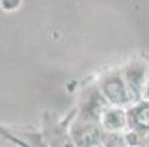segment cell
Returning a JSON list of instances; mask_svg holds the SVG:
<instances>
[{"mask_svg": "<svg viewBox=\"0 0 149 147\" xmlns=\"http://www.w3.org/2000/svg\"><path fill=\"white\" fill-rule=\"evenodd\" d=\"M143 100H149V81L146 82L145 90H143Z\"/></svg>", "mask_w": 149, "mask_h": 147, "instance_id": "obj_7", "label": "cell"}, {"mask_svg": "<svg viewBox=\"0 0 149 147\" xmlns=\"http://www.w3.org/2000/svg\"><path fill=\"white\" fill-rule=\"evenodd\" d=\"M21 5V0H2V8L5 10H13Z\"/></svg>", "mask_w": 149, "mask_h": 147, "instance_id": "obj_6", "label": "cell"}, {"mask_svg": "<svg viewBox=\"0 0 149 147\" xmlns=\"http://www.w3.org/2000/svg\"><path fill=\"white\" fill-rule=\"evenodd\" d=\"M103 131L97 124L84 121L75 122L71 128V138L75 147H93L95 144L102 143Z\"/></svg>", "mask_w": 149, "mask_h": 147, "instance_id": "obj_2", "label": "cell"}, {"mask_svg": "<svg viewBox=\"0 0 149 147\" xmlns=\"http://www.w3.org/2000/svg\"><path fill=\"white\" fill-rule=\"evenodd\" d=\"M102 144H103V147H129V144L125 141L124 131H120V133L103 131Z\"/></svg>", "mask_w": 149, "mask_h": 147, "instance_id": "obj_5", "label": "cell"}, {"mask_svg": "<svg viewBox=\"0 0 149 147\" xmlns=\"http://www.w3.org/2000/svg\"><path fill=\"white\" fill-rule=\"evenodd\" d=\"M127 130H133L140 135L149 134V100H140L127 109Z\"/></svg>", "mask_w": 149, "mask_h": 147, "instance_id": "obj_3", "label": "cell"}, {"mask_svg": "<svg viewBox=\"0 0 149 147\" xmlns=\"http://www.w3.org/2000/svg\"><path fill=\"white\" fill-rule=\"evenodd\" d=\"M100 91L103 99L109 104L120 108H127L133 104L129 87H127L123 74H111L105 77L100 84Z\"/></svg>", "mask_w": 149, "mask_h": 147, "instance_id": "obj_1", "label": "cell"}, {"mask_svg": "<svg viewBox=\"0 0 149 147\" xmlns=\"http://www.w3.org/2000/svg\"><path fill=\"white\" fill-rule=\"evenodd\" d=\"M99 122L103 131H111V133H120L127 130V110L120 106H106L99 113Z\"/></svg>", "mask_w": 149, "mask_h": 147, "instance_id": "obj_4", "label": "cell"}]
</instances>
